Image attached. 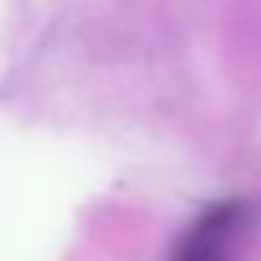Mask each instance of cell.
Returning a JSON list of instances; mask_svg holds the SVG:
<instances>
[{
	"instance_id": "6da1fadb",
	"label": "cell",
	"mask_w": 261,
	"mask_h": 261,
	"mask_svg": "<svg viewBox=\"0 0 261 261\" xmlns=\"http://www.w3.org/2000/svg\"><path fill=\"white\" fill-rule=\"evenodd\" d=\"M233 218H236L233 205H221L213 208L208 216H203L195 233L182 246L177 261H223V241Z\"/></svg>"
}]
</instances>
